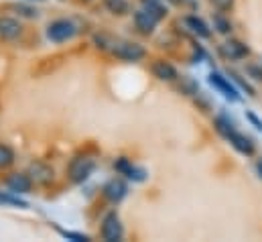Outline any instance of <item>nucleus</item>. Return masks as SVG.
Wrapping results in <instances>:
<instances>
[{
  "label": "nucleus",
  "instance_id": "nucleus-1",
  "mask_svg": "<svg viewBox=\"0 0 262 242\" xmlns=\"http://www.w3.org/2000/svg\"><path fill=\"white\" fill-rule=\"evenodd\" d=\"M106 49H110L112 55H116L122 61H140L146 55L142 45L128 43V41H110V45H106Z\"/></svg>",
  "mask_w": 262,
  "mask_h": 242
},
{
  "label": "nucleus",
  "instance_id": "nucleus-2",
  "mask_svg": "<svg viewBox=\"0 0 262 242\" xmlns=\"http://www.w3.org/2000/svg\"><path fill=\"white\" fill-rule=\"evenodd\" d=\"M75 33H77L75 25H73L71 21H66V18H61V21H53V23L47 27V39L53 41V43L69 41V39L75 37Z\"/></svg>",
  "mask_w": 262,
  "mask_h": 242
},
{
  "label": "nucleus",
  "instance_id": "nucleus-3",
  "mask_svg": "<svg viewBox=\"0 0 262 242\" xmlns=\"http://www.w3.org/2000/svg\"><path fill=\"white\" fill-rule=\"evenodd\" d=\"M96 169V161L90 157H75L69 163V177L73 183H83Z\"/></svg>",
  "mask_w": 262,
  "mask_h": 242
},
{
  "label": "nucleus",
  "instance_id": "nucleus-4",
  "mask_svg": "<svg viewBox=\"0 0 262 242\" xmlns=\"http://www.w3.org/2000/svg\"><path fill=\"white\" fill-rule=\"evenodd\" d=\"M122 222H120V216L116 212H108L102 220V238L108 242H118L122 240Z\"/></svg>",
  "mask_w": 262,
  "mask_h": 242
},
{
  "label": "nucleus",
  "instance_id": "nucleus-5",
  "mask_svg": "<svg viewBox=\"0 0 262 242\" xmlns=\"http://www.w3.org/2000/svg\"><path fill=\"white\" fill-rule=\"evenodd\" d=\"M209 86L213 88V90H217L224 98H228V100H232V102H238L240 100V94H238V90H236V86L228 79V77H224L222 73H217V71H213V73H209Z\"/></svg>",
  "mask_w": 262,
  "mask_h": 242
},
{
  "label": "nucleus",
  "instance_id": "nucleus-6",
  "mask_svg": "<svg viewBox=\"0 0 262 242\" xmlns=\"http://www.w3.org/2000/svg\"><path fill=\"white\" fill-rule=\"evenodd\" d=\"M159 21H161V16L155 14V12H150V10L144 8V6L134 12V25H136V29H138L142 35H150V33L155 31V27L159 25Z\"/></svg>",
  "mask_w": 262,
  "mask_h": 242
},
{
  "label": "nucleus",
  "instance_id": "nucleus-7",
  "mask_svg": "<svg viewBox=\"0 0 262 242\" xmlns=\"http://www.w3.org/2000/svg\"><path fill=\"white\" fill-rule=\"evenodd\" d=\"M114 169L118 171V173H122V175H126L128 179H132V182L140 183L144 182L146 177H148V173H146V169H142V167H138V165H134V163H130L128 159H118L116 163H114Z\"/></svg>",
  "mask_w": 262,
  "mask_h": 242
},
{
  "label": "nucleus",
  "instance_id": "nucleus-8",
  "mask_svg": "<svg viewBox=\"0 0 262 242\" xmlns=\"http://www.w3.org/2000/svg\"><path fill=\"white\" fill-rule=\"evenodd\" d=\"M126 193H128V187H126V183L122 182V179H110L104 185V195L110 201H114V204L122 201L126 197Z\"/></svg>",
  "mask_w": 262,
  "mask_h": 242
},
{
  "label": "nucleus",
  "instance_id": "nucleus-9",
  "mask_svg": "<svg viewBox=\"0 0 262 242\" xmlns=\"http://www.w3.org/2000/svg\"><path fill=\"white\" fill-rule=\"evenodd\" d=\"M6 185L12 193H29L31 187H33V179H31L29 173H12L6 179Z\"/></svg>",
  "mask_w": 262,
  "mask_h": 242
},
{
  "label": "nucleus",
  "instance_id": "nucleus-10",
  "mask_svg": "<svg viewBox=\"0 0 262 242\" xmlns=\"http://www.w3.org/2000/svg\"><path fill=\"white\" fill-rule=\"evenodd\" d=\"M23 33V27L16 18L10 16H0V37L6 41H14Z\"/></svg>",
  "mask_w": 262,
  "mask_h": 242
},
{
  "label": "nucleus",
  "instance_id": "nucleus-11",
  "mask_svg": "<svg viewBox=\"0 0 262 242\" xmlns=\"http://www.w3.org/2000/svg\"><path fill=\"white\" fill-rule=\"evenodd\" d=\"M220 51H222V55L226 57V59H244L248 53H250V49L244 45V43H240V41H228V43H224L222 47H220Z\"/></svg>",
  "mask_w": 262,
  "mask_h": 242
},
{
  "label": "nucleus",
  "instance_id": "nucleus-12",
  "mask_svg": "<svg viewBox=\"0 0 262 242\" xmlns=\"http://www.w3.org/2000/svg\"><path fill=\"white\" fill-rule=\"evenodd\" d=\"M228 140L232 143V147H234L238 153H242V155H246V157L254 155V143H252L246 134H242V132L234 130V132L228 136Z\"/></svg>",
  "mask_w": 262,
  "mask_h": 242
},
{
  "label": "nucleus",
  "instance_id": "nucleus-13",
  "mask_svg": "<svg viewBox=\"0 0 262 242\" xmlns=\"http://www.w3.org/2000/svg\"><path fill=\"white\" fill-rule=\"evenodd\" d=\"M29 175L35 183H49L53 179V167H49L47 163L37 161L29 167Z\"/></svg>",
  "mask_w": 262,
  "mask_h": 242
},
{
  "label": "nucleus",
  "instance_id": "nucleus-14",
  "mask_svg": "<svg viewBox=\"0 0 262 242\" xmlns=\"http://www.w3.org/2000/svg\"><path fill=\"white\" fill-rule=\"evenodd\" d=\"M152 73H155V77H159L163 82H175L177 79V69L167 61H155L152 63Z\"/></svg>",
  "mask_w": 262,
  "mask_h": 242
},
{
  "label": "nucleus",
  "instance_id": "nucleus-15",
  "mask_svg": "<svg viewBox=\"0 0 262 242\" xmlns=\"http://www.w3.org/2000/svg\"><path fill=\"white\" fill-rule=\"evenodd\" d=\"M185 25L195 33L197 37H203V39H207L209 35H211V31H209V27H207V23L205 21H201L199 16H193V14H189V16H185Z\"/></svg>",
  "mask_w": 262,
  "mask_h": 242
},
{
  "label": "nucleus",
  "instance_id": "nucleus-16",
  "mask_svg": "<svg viewBox=\"0 0 262 242\" xmlns=\"http://www.w3.org/2000/svg\"><path fill=\"white\" fill-rule=\"evenodd\" d=\"M14 163V151L8 145H0V169H6Z\"/></svg>",
  "mask_w": 262,
  "mask_h": 242
},
{
  "label": "nucleus",
  "instance_id": "nucleus-17",
  "mask_svg": "<svg viewBox=\"0 0 262 242\" xmlns=\"http://www.w3.org/2000/svg\"><path fill=\"white\" fill-rule=\"evenodd\" d=\"M215 128H217V132H220L224 138H228V136L236 130V128H234V124L228 120L226 116H217V118H215Z\"/></svg>",
  "mask_w": 262,
  "mask_h": 242
},
{
  "label": "nucleus",
  "instance_id": "nucleus-18",
  "mask_svg": "<svg viewBox=\"0 0 262 242\" xmlns=\"http://www.w3.org/2000/svg\"><path fill=\"white\" fill-rule=\"evenodd\" d=\"M106 8L114 14H126L128 12V2L126 0H106Z\"/></svg>",
  "mask_w": 262,
  "mask_h": 242
},
{
  "label": "nucleus",
  "instance_id": "nucleus-19",
  "mask_svg": "<svg viewBox=\"0 0 262 242\" xmlns=\"http://www.w3.org/2000/svg\"><path fill=\"white\" fill-rule=\"evenodd\" d=\"M0 204H8V206H18V208H29V204L25 199H20L18 195H12L10 193H0Z\"/></svg>",
  "mask_w": 262,
  "mask_h": 242
},
{
  "label": "nucleus",
  "instance_id": "nucleus-20",
  "mask_svg": "<svg viewBox=\"0 0 262 242\" xmlns=\"http://www.w3.org/2000/svg\"><path fill=\"white\" fill-rule=\"evenodd\" d=\"M213 27H215V29H217V33H222V35H228V33L232 31L230 21H228V18H224L222 14H215V18H213Z\"/></svg>",
  "mask_w": 262,
  "mask_h": 242
},
{
  "label": "nucleus",
  "instance_id": "nucleus-21",
  "mask_svg": "<svg viewBox=\"0 0 262 242\" xmlns=\"http://www.w3.org/2000/svg\"><path fill=\"white\" fill-rule=\"evenodd\" d=\"M66 238H71V240L75 242H88L90 240V236H85V234H77V232H67V230H59Z\"/></svg>",
  "mask_w": 262,
  "mask_h": 242
},
{
  "label": "nucleus",
  "instance_id": "nucleus-22",
  "mask_svg": "<svg viewBox=\"0 0 262 242\" xmlns=\"http://www.w3.org/2000/svg\"><path fill=\"white\" fill-rule=\"evenodd\" d=\"M211 4L217 8V10H230L232 6H234V0H211Z\"/></svg>",
  "mask_w": 262,
  "mask_h": 242
},
{
  "label": "nucleus",
  "instance_id": "nucleus-23",
  "mask_svg": "<svg viewBox=\"0 0 262 242\" xmlns=\"http://www.w3.org/2000/svg\"><path fill=\"white\" fill-rule=\"evenodd\" d=\"M246 71L250 73V77H254V79L262 82V65H248Z\"/></svg>",
  "mask_w": 262,
  "mask_h": 242
},
{
  "label": "nucleus",
  "instance_id": "nucleus-24",
  "mask_svg": "<svg viewBox=\"0 0 262 242\" xmlns=\"http://www.w3.org/2000/svg\"><path fill=\"white\" fill-rule=\"evenodd\" d=\"M246 118H248V120L252 122V124H254V126H256L258 130H262V120H260V118H258V116H256V114H252V112H248V114H246Z\"/></svg>",
  "mask_w": 262,
  "mask_h": 242
},
{
  "label": "nucleus",
  "instance_id": "nucleus-25",
  "mask_svg": "<svg viewBox=\"0 0 262 242\" xmlns=\"http://www.w3.org/2000/svg\"><path fill=\"white\" fill-rule=\"evenodd\" d=\"M18 10H20L25 16H37V10H33V8H27V6H18Z\"/></svg>",
  "mask_w": 262,
  "mask_h": 242
},
{
  "label": "nucleus",
  "instance_id": "nucleus-26",
  "mask_svg": "<svg viewBox=\"0 0 262 242\" xmlns=\"http://www.w3.org/2000/svg\"><path fill=\"white\" fill-rule=\"evenodd\" d=\"M258 173H260V177H262V161L258 163Z\"/></svg>",
  "mask_w": 262,
  "mask_h": 242
},
{
  "label": "nucleus",
  "instance_id": "nucleus-27",
  "mask_svg": "<svg viewBox=\"0 0 262 242\" xmlns=\"http://www.w3.org/2000/svg\"><path fill=\"white\" fill-rule=\"evenodd\" d=\"M169 2H173V4H181L183 0H169Z\"/></svg>",
  "mask_w": 262,
  "mask_h": 242
},
{
  "label": "nucleus",
  "instance_id": "nucleus-28",
  "mask_svg": "<svg viewBox=\"0 0 262 242\" xmlns=\"http://www.w3.org/2000/svg\"><path fill=\"white\" fill-rule=\"evenodd\" d=\"M31 2H43V0H31Z\"/></svg>",
  "mask_w": 262,
  "mask_h": 242
}]
</instances>
